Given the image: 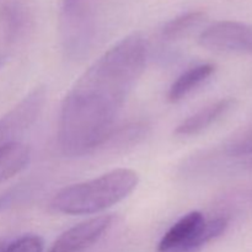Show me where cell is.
Returning a JSON list of instances; mask_svg holds the SVG:
<instances>
[{
	"label": "cell",
	"instance_id": "1",
	"mask_svg": "<svg viewBox=\"0 0 252 252\" xmlns=\"http://www.w3.org/2000/svg\"><path fill=\"white\" fill-rule=\"evenodd\" d=\"M147 64V42L133 33L102 54L69 90L58 121V145L68 158L102 147Z\"/></svg>",
	"mask_w": 252,
	"mask_h": 252
},
{
	"label": "cell",
	"instance_id": "2",
	"mask_svg": "<svg viewBox=\"0 0 252 252\" xmlns=\"http://www.w3.org/2000/svg\"><path fill=\"white\" fill-rule=\"evenodd\" d=\"M134 170L116 169L96 179L62 189L51 202L56 212L69 216L95 214L127 198L138 186Z\"/></svg>",
	"mask_w": 252,
	"mask_h": 252
},
{
	"label": "cell",
	"instance_id": "3",
	"mask_svg": "<svg viewBox=\"0 0 252 252\" xmlns=\"http://www.w3.org/2000/svg\"><path fill=\"white\" fill-rule=\"evenodd\" d=\"M96 32V0H63L61 33L63 49L69 58L88 54Z\"/></svg>",
	"mask_w": 252,
	"mask_h": 252
},
{
	"label": "cell",
	"instance_id": "4",
	"mask_svg": "<svg viewBox=\"0 0 252 252\" xmlns=\"http://www.w3.org/2000/svg\"><path fill=\"white\" fill-rule=\"evenodd\" d=\"M228 228V219L218 217L206 220L201 212L182 217L165 233L158 252H193L219 238Z\"/></svg>",
	"mask_w": 252,
	"mask_h": 252
},
{
	"label": "cell",
	"instance_id": "5",
	"mask_svg": "<svg viewBox=\"0 0 252 252\" xmlns=\"http://www.w3.org/2000/svg\"><path fill=\"white\" fill-rule=\"evenodd\" d=\"M44 103L46 89L39 86L0 118V149L20 143L22 135L38 120Z\"/></svg>",
	"mask_w": 252,
	"mask_h": 252
},
{
	"label": "cell",
	"instance_id": "6",
	"mask_svg": "<svg viewBox=\"0 0 252 252\" xmlns=\"http://www.w3.org/2000/svg\"><path fill=\"white\" fill-rule=\"evenodd\" d=\"M199 44L217 52L252 53V25L236 21L216 22L202 32Z\"/></svg>",
	"mask_w": 252,
	"mask_h": 252
},
{
	"label": "cell",
	"instance_id": "7",
	"mask_svg": "<svg viewBox=\"0 0 252 252\" xmlns=\"http://www.w3.org/2000/svg\"><path fill=\"white\" fill-rule=\"evenodd\" d=\"M111 214L93 217L64 231L49 248L48 252H83L97 243L111 228Z\"/></svg>",
	"mask_w": 252,
	"mask_h": 252
},
{
	"label": "cell",
	"instance_id": "8",
	"mask_svg": "<svg viewBox=\"0 0 252 252\" xmlns=\"http://www.w3.org/2000/svg\"><path fill=\"white\" fill-rule=\"evenodd\" d=\"M234 106H235V100L233 98H223L211 103L180 123L175 129V134L179 137H191V135L199 134L217 121L220 120L223 116H225Z\"/></svg>",
	"mask_w": 252,
	"mask_h": 252
},
{
	"label": "cell",
	"instance_id": "9",
	"mask_svg": "<svg viewBox=\"0 0 252 252\" xmlns=\"http://www.w3.org/2000/svg\"><path fill=\"white\" fill-rule=\"evenodd\" d=\"M214 71H216V65L213 64H199L182 73L170 88L167 94L170 102L176 103L184 100L194 89L206 83L213 75Z\"/></svg>",
	"mask_w": 252,
	"mask_h": 252
},
{
	"label": "cell",
	"instance_id": "10",
	"mask_svg": "<svg viewBox=\"0 0 252 252\" xmlns=\"http://www.w3.org/2000/svg\"><path fill=\"white\" fill-rule=\"evenodd\" d=\"M31 158L30 148L22 143H14L0 149V184L27 166Z\"/></svg>",
	"mask_w": 252,
	"mask_h": 252
},
{
	"label": "cell",
	"instance_id": "11",
	"mask_svg": "<svg viewBox=\"0 0 252 252\" xmlns=\"http://www.w3.org/2000/svg\"><path fill=\"white\" fill-rule=\"evenodd\" d=\"M206 20V14L202 11H191L182 14L167 22L161 34L166 41H177L186 37L189 32L199 26Z\"/></svg>",
	"mask_w": 252,
	"mask_h": 252
},
{
	"label": "cell",
	"instance_id": "12",
	"mask_svg": "<svg viewBox=\"0 0 252 252\" xmlns=\"http://www.w3.org/2000/svg\"><path fill=\"white\" fill-rule=\"evenodd\" d=\"M148 133L147 125L142 123H135V125L127 126L118 130H113L110 137L107 138L103 145H110L113 148H125L128 145H133L139 143L140 140L144 139Z\"/></svg>",
	"mask_w": 252,
	"mask_h": 252
},
{
	"label": "cell",
	"instance_id": "13",
	"mask_svg": "<svg viewBox=\"0 0 252 252\" xmlns=\"http://www.w3.org/2000/svg\"><path fill=\"white\" fill-rule=\"evenodd\" d=\"M44 244L37 235H26L5 245L1 252H43Z\"/></svg>",
	"mask_w": 252,
	"mask_h": 252
},
{
	"label": "cell",
	"instance_id": "14",
	"mask_svg": "<svg viewBox=\"0 0 252 252\" xmlns=\"http://www.w3.org/2000/svg\"><path fill=\"white\" fill-rule=\"evenodd\" d=\"M27 194V185H19V186L14 187L6 193L0 196V212L5 211L9 207L14 206L20 198L25 197Z\"/></svg>",
	"mask_w": 252,
	"mask_h": 252
},
{
	"label": "cell",
	"instance_id": "15",
	"mask_svg": "<svg viewBox=\"0 0 252 252\" xmlns=\"http://www.w3.org/2000/svg\"><path fill=\"white\" fill-rule=\"evenodd\" d=\"M5 248V244L4 243H0V252L2 251V249Z\"/></svg>",
	"mask_w": 252,
	"mask_h": 252
}]
</instances>
